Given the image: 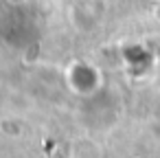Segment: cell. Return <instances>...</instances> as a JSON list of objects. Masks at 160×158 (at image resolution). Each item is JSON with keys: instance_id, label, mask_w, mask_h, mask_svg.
I'll return each instance as SVG.
<instances>
[{"instance_id": "6da1fadb", "label": "cell", "mask_w": 160, "mask_h": 158, "mask_svg": "<svg viewBox=\"0 0 160 158\" xmlns=\"http://www.w3.org/2000/svg\"><path fill=\"white\" fill-rule=\"evenodd\" d=\"M40 24L29 7L18 0H0V40L11 48H27L35 42Z\"/></svg>"}, {"instance_id": "7a4b0ae2", "label": "cell", "mask_w": 160, "mask_h": 158, "mask_svg": "<svg viewBox=\"0 0 160 158\" xmlns=\"http://www.w3.org/2000/svg\"><path fill=\"white\" fill-rule=\"evenodd\" d=\"M64 81H66V86L75 94L90 99V97L101 92V88H103V73H101V68L97 64H92L88 59H75V62H70L66 66Z\"/></svg>"}]
</instances>
